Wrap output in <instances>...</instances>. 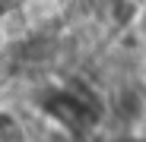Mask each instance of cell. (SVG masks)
<instances>
[{
  "label": "cell",
  "mask_w": 146,
  "mask_h": 142,
  "mask_svg": "<svg viewBox=\"0 0 146 142\" xmlns=\"http://www.w3.org/2000/svg\"><path fill=\"white\" fill-rule=\"evenodd\" d=\"M0 142H22V133L10 114H0Z\"/></svg>",
  "instance_id": "obj_1"
}]
</instances>
